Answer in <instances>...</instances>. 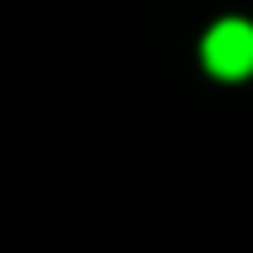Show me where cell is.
I'll list each match as a JSON object with an SVG mask.
<instances>
[{"instance_id": "cell-1", "label": "cell", "mask_w": 253, "mask_h": 253, "mask_svg": "<svg viewBox=\"0 0 253 253\" xmlns=\"http://www.w3.org/2000/svg\"><path fill=\"white\" fill-rule=\"evenodd\" d=\"M202 66L216 80H249L253 75V24L249 19H216L202 38Z\"/></svg>"}]
</instances>
